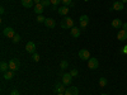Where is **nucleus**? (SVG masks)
<instances>
[{
    "mask_svg": "<svg viewBox=\"0 0 127 95\" xmlns=\"http://www.w3.org/2000/svg\"><path fill=\"white\" fill-rule=\"evenodd\" d=\"M60 25H61V28H62V29H69V28H72V27H74V20H72V18L66 17V18H64V19L61 20Z\"/></svg>",
    "mask_w": 127,
    "mask_h": 95,
    "instance_id": "f257e3e1",
    "label": "nucleus"
},
{
    "mask_svg": "<svg viewBox=\"0 0 127 95\" xmlns=\"http://www.w3.org/2000/svg\"><path fill=\"white\" fill-rule=\"evenodd\" d=\"M88 67L90 70H95V69H98L99 67V61L95 58V57H90L88 60Z\"/></svg>",
    "mask_w": 127,
    "mask_h": 95,
    "instance_id": "f03ea898",
    "label": "nucleus"
},
{
    "mask_svg": "<svg viewBox=\"0 0 127 95\" xmlns=\"http://www.w3.org/2000/svg\"><path fill=\"white\" fill-rule=\"evenodd\" d=\"M19 66H20L19 60H17V58H12V60L9 61V70H12V71H17V70L19 69Z\"/></svg>",
    "mask_w": 127,
    "mask_h": 95,
    "instance_id": "7ed1b4c3",
    "label": "nucleus"
},
{
    "mask_svg": "<svg viewBox=\"0 0 127 95\" xmlns=\"http://www.w3.org/2000/svg\"><path fill=\"white\" fill-rule=\"evenodd\" d=\"M79 58H81L83 61H88L90 58V53H89V51L85 49V48H83L79 51Z\"/></svg>",
    "mask_w": 127,
    "mask_h": 95,
    "instance_id": "20e7f679",
    "label": "nucleus"
},
{
    "mask_svg": "<svg viewBox=\"0 0 127 95\" xmlns=\"http://www.w3.org/2000/svg\"><path fill=\"white\" fill-rule=\"evenodd\" d=\"M3 34L5 37H8V38H13L15 36V32H14V29L12 27H6V28L3 29Z\"/></svg>",
    "mask_w": 127,
    "mask_h": 95,
    "instance_id": "39448f33",
    "label": "nucleus"
},
{
    "mask_svg": "<svg viewBox=\"0 0 127 95\" xmlns=\"http://www.w3.org/2000/svg\"><path fill=\"white\" fill-rule=\"evenodd\" d=\"M79 22H80V27L81 28H87L88 27V24H89V17L88 15H81L80 18H79Z\"/></svg>",
    "mask_w": 127,
    "mask_h": 95,
    "instance_id": "423d86ee",
    "label": "nucleus"
},
{
    "mask_svg": "<svg viewBox=\"0 0 127 95\" xmlns=\"http://www.w3.org/2000/svg\"><path fill=\"white\" fill-rule=\"evenodd\" d=\"M125 9V5H123V3L121 1H114L113 3V6L112 8H109V10H117V12H121V10H123Z\"/></svg>",
    "mask_w": 127,
    "mask_h": 95,
    "instance_id": "0eeeda50",
    "label": "nucleus"
},
{
    "mask_svg": "<svg viewBox=\"0 0 127 95\" xmlns=\"http://www.w3.org/2000/svg\"><path fill=\"white\" fill-rule=\"evenodd\" d=\"M26 51L28 53H36V43L34 42H28L26 45Z\"/></svg>",
    "mask_w": 127,
    "mask_h": 95,
    "instance_id": "6e6552de",
    "label": "nucleus"
},
{
    "mask_svg": "<svg viewBox=\"0 0 127 95\" xmlns=\"http://www.w3.org/2000/svg\"><path fill=\"white\" fill-rule=\"evenodd\" d=\"M64 94H65V95H79V89L76 86H70L69 89L65 90Z\"/></svg>",
    "mask_w": 127,
    "mask_h": 95,
    "instance_id": "1a4fd4ad",
    "label": "nucleus"
},
{
    "mask_svg": "<svg viewBox=\"0 0 127 95\" xmlns=\"http://www.w3.org/2000/svg\"><path fill=\"white\" fill-rule=\"evenodd\" d=\"M71 81H72L71 73H70V72H69V73H64V75H62V82L65 84V85H70Z\"/></svg>",
    "mask_w": 127,
    "mask_h": 95,
    "instance_id": "9d476101",
    "label": "nucleus"
},
{
    "mask_svg": "<svg viewBox=\"0 0 127 95\" xmlns=\"http://www.w3.org/2000/svg\"><path fill=\"white\" fill-rule=\"evenodd\" d=\"M64 85H65V84H64V82H57L56 84V85H55V93L56 94H60V93H65V86H64Z\"/></svg>",
    "mask_w": 127,
    "mask_h": 95,
    "instance_id": "9b49d317",
    "label": "nucleus"
},
{
    "mask_svg": "<svg viewBox=\"0 0 127 95\" xmlns=\"http://www.w3.org/2000/svg\"><path fill=\"white\" fill-rule=\"evenodd\" d=\"M45 25L47 27V28H55L56 27V22L52 18H46V20H45Z\"/></svg>",
    "mask_w": 127,
    "mask_h": 95,
    "instance_id": "f8f14e48",
    "label": "nucleus"
},
{
    "mask_svg": "<svg viewBox=\"0 0 127 95\" xmlns=\"http://www.w3.org/2000/svg\"><path fill=\"white\" fill-rule=\"evenodd\" d=\"M117 38H118L120 41H126V39H127V32L123 30V29H120L118 33H117Z\"/></svg>",
    "mask_w": 127,
    "mask_h": 95,
    "instance_id": "ddd939ff",
    "label": "nucleus"
},
{
    "mask_svg": "<svg viewBox=\"0 0 127 95\" xmlns=\"http://www.w3.org/2000/svg\"><path fill=\"white\" fill-rule=\"evenodd\" d=\"M122 25H123V23L120 18H116V19L112 20V27L113 28H122Z\"/></svg>",
    "mask_w": 127,
    "mask_h": 95,
    "instance_id": "4468645a",
    "label": "nucleus"
},
{
    "mask_svg": "<svg viewBox=\"0 0 127 95\" xmlns=\"http://www.w3.org/2000/svg\"><path fill=\"white\" fill-rule=\"evenodd\" d=\"M70 33H71V36L74 37V38H79V36H80V29L78 28V27H72L71 28V30H70Z\"/></svg>",
    "mask_w": 127,
    "mask_h": 95,
    "instance_id": "2eb2a0df",
    "label": "nucleus"
},
{
    "mask_svg": "<svg viewBox=\"0 0 127 95\" xmlns=\"http://www.w3.org/2000/svg\"><path fill=\"white\" fill-rule=\"evenodd\" d=\"M43 10H45V6L42 5V4H36V6H34V13H36L37 15L42 14V13H43Z\"/></svg>",
    "mask_w": 127,
    "mask_h": 95,
    "instance_id": "dca6fc26",
    "label": "nucleus"
},
{
    "mask_svg": "<svg viewBox=\"0 0 127 95\" xmlns=\"http://www.w3.org/2000/svg\"><path fill=\"white\" fill-rule=\"evenodd\" d=\"M69 6H65V5H64V6H61V8H59L57 10H59V14L60 15H66L67 13H69Z\"/></svg>",
    "mask_w": 127,
    "mask_h": 95,
    "instance_id": "f3484780",
    "label": "nucleus"
},
{
    "mask_svg": "<svg viewBox=\"0 0 127 95\" xmlns=\"http://www.w3.org/2000/svg\"><path fill=\"white\" fill-rule=\"evenodd\" d=\"M13 77H14V71L8 70L6 72H4V79L5 80H12Z\"/></svg>",
    "mask_w": 127,
    "mask_h": 95,
    "instance_id": "a211bd4d",
    "label": "nucleus"
},
{
    "mask_svg": "<svg viewBox=\"0 0 127 95\" xmlns=\"http://www.w3.org/2000/svg\"><path fill=\"white\" fill-rule=\"evenodd\" d=\"M8 69H9V62L3 61L1 63H0V71H1L3 73H4V72H6V71H8Z\"/></svg>",
    "mask_w": 127,
    "mask_h": 95,
    "instance_id": "6ab92c4d",
    "label": "nucleus"
},
{
    "mask_svg": "<svg viewBox=\"0 0 127 95\" xmlns=\"http://www.w3.org/2000/svg\"><path fill=\"white\" fill-rule=\"evenodd\" d=\"M22 5L24 8H32L33 6V0H22Z\"/></svg>",
    "mask_w": 127,
    "mask_h": 95,
    "instance_id": "aec40b11",
    "label": "nucleus"
},
{
    "mask_svg": "<svg viewBox=\"0 0 127 95\" xmlns=\"http://www.w3.org/2000/svg\"><path fill=\"white\" fill-rule=\"evenodd\" d=\"M50 1H51L52 9H54V10H56V9H59V8H57V5H59L60 3H62V0H50Z\"/></svg>",
    "mask_w": 127,
    "mask_h": 95,
    "instance_id": "412c9836",
    "label": "nucleus"
},
{
    "mask_svg": "<svg viewBox=\"0 0 127 95\" xmlns=\"http://www.w3.org/2000/svg\"><path fill=\"white\" fill-rule=\"evenodd\" d=\"M105 85H107V79H105V77H100L99 79V86L104 88Z\"/></svg>",
    "mask_w": 127,
    "mask_h": 95,
    "instance_id": "4be33fe9",
    "label": "nucleus"
},
{
    "mask_svg": "<svg viewBox=\"0 0 127 95\" xmlns=\"http://www.w3.org/2000/svg\"><path fill=\"white\" fill-rule=\"evenodd\" d=\"M45 20H46V18L42 15V14L37 15V22H38V23H45Z\"/></svg>",
    "mask_w": 127,
    "mask_h": 95,
    "instance_id": "5701e85b",
    "label": "nucleus"
},
{
    "mask_svg": "<svg viewBox=\"0 0 127 95\" xmlns=\"http://www.w3.org/2000/svg\"><path fill=\"white\" fill-rule=\"evenodd\" d=\"M67 66H69V62L67 61H65V60L61 61V63H60V67L61 69H67Z\"/></svg>",
    "mask_w": 127,
    "mask_h": 95,
    "instance_id": "b1692460",
    "label": "nucleus"
},
{
    "mask_svg": "<svg viewBox=\"0 0 127 95\" xmlns=\"http://www.w3.org/2000/svg\"><path fill=\"white\" fill-rule=\"evenodd\" d=\"M20 39H22V38H20V36H19V34H15V36L12 38V41L14 42V43H18V42H20Z\"/></svg>",
    "mask_w": 127,
    "mask_h": 95,
    "instance_id": "393cba45",
    "label": "nucleus"
},
{
    "mask_svg": "<svg viewBox=\"0 0 127 95\" xmlns=\"http://www.w3.org/2000/svg\"><path fill=\"white\" fill-rule=\"evenodd\" d=\"M41 4L43 5L45 8H47V6H50V5H51V1H50V0H42Z\"/></svg>",
    "mask_w": 127,
    "mask_h": 95,
    "instance_id": "a878e982",
    "label": "nucleus"
},
{
    "mask_svg": "<svg viewBox=\"0 0 127 95\" xmlns=\"http://www.w3.org/2000/svg\"><path fill=\"white\" fill-rule=\"evenodd\" d=\"M62 3H64V5H65V6H71L72 0H62Z\"/></svg>",
    "mask_w": 127,
    "mask_h": 95,
    "instance_id": "bb28decb",
    "label": "nucleus"
},
{
    "mask_svg": "<svg viewBox=\"0 0 127 95\" xmlns=\"http://www.w3.org/2000/svg\"><path fill=\"white\" fill-rule=\"evenodd\" d=\"M70 73H71V76H72V77H75V76H78V73H79V72H78L76 69H72V70L70 71Z\"/></svg>",
    "mask_w": 127,
    "mask_h": 95,
    "instance_id": "cd10ccee",
    "label": "nucleus"
},
{
    "mask_svg": "<svg viewBox=\"0 0 127 95\" xmlns=\"http://www.w3.org/2000/svg\"><path fill=\"white\" fill-rule=\"evenodd\" d=\"M32 58H33V61H34V62H38V61H39V55L33 53V57H32Z\"/></svg>",
    "mask_w": 127,
    "mask_h": 95,
    "instance_id": "c85d7f7f",
    "label": "nucleus"
},
{
    "mask_svg": "<svg viewBox=\"0 0 127 95\" xmlns=\"http://www.w3.org/2000/svg\"><path fill=\"white\" fill-rule=\"evenodd\" d=\"M10 95H20L18 90H12V93H10Z\"/></svg>",
    "mask_w": 127,
    "mask_h": 95,
    "instance_id": "c756f323",
    "label": "nucleus"
},
{
    "mask_svg": "<svg viewBox=\"0 0 127 95\" xmlns=\"http://www.w3.org/2000/svg\"><path fill=\"white\" fill-rule=\"evenodd\" d=\"M122 29L127 32V23H123V25H122Z\"/></svg>",
    "mask_w": 127,
    "mask_h": 95,
    "instance_id": "7c9ffc66",
    "label": "nucleus"
},
{
    "mask_svg": "<svg viewBox=\"0 0 127 95\" xmlns=\"http://www.w3.org/2000/svg\"><path fill=\"white\" fill-rule=\"evenodd\" d=\"M122 52H123V53H126V55H127V46H125V47H123Z\"/></svg>",
    "mask_w": 127,
    "mask_h": 95,
    "instance_id": "2f4dec72",
    "label": "nucleus"
},
{
    "mask_svg": "<svg viewBox=\"0 0 127 95\" xmlns=\"http://www.w3.org/2000/svg\"><path fill=\"white\" fill-rule=\"evenodd\" d=\"M41 1H42V0H33L34 4H41Z\"/></svg>",
    "mask_w": 127,
    "mask_h": 95,
    "instance_id": "473e14b6",
    "label": "nucleus"
},
{
    "mask_svg": "<svg viewBox=\"0 0 127 95\" xmlns=\"http://www.w3.org/2000/svg\"><path fill=\"white\" fill-rule=\"evenodd\" d=\"M4 12H5V9L1 6V8H0V13H1V14H4Z\"/></svg>",
    "mask_w": 127,
    "mask_h": 95,
    "instance_id": "72a5a7b5",
    "label": "nucleus"
},
{
    "mask_svg": "<svg viewBox=\"0 0 127 95\" xmlns=\"http://www.w3.org/2000/svg\"><path fill=\"white\" fill-rule=\"evenodd\" d=\"M121 1H122V3L125 4V3H127V0H121Z\"/></svg>",
    "mask_w": 127,
    "mask_h": 95,
    "instance_id": "f704fd0d",
    "label": "nucleus"
},
{
    "mask_svg": "<svg viewBox=\"0 0 127 95\" xmlns=\"http://www.w3.org/2000/svg\"><path fill=\"white\" fill-rule=\"evenodd\" d=\"M57 95H65V94H64V93H60V94H57Z\"/></svg>",
    "mask_w": 127,
    "mask_h": 95,
    "instance_id": "c9c22d12",
    "label": "nucleus"
},
{
    "mask_svg": "<svg viewBox=\"0 0 127 95\" xmlns=\"http://www.w3.org/2000/svg\"><path fill=\"white\" fill-rule=\"evenodd\" d=\"M102 95H107V94H102Z\"/></svg>",
    "mask_w": 127,
    "mask_h": 95,
    "instance_id": "e433bc0d",
    "label": "nucleus"
},
{
    "mask_svg": "<svg viewBox=\"0 0 127 95\" xmlns=\"http://www.w3.org/2000/svg\"><path fill=\"white\" fill-rule=\"evenodd\" d=\"M113 1H117V0H113Z\"/></svg>",
    "mask_w": 127,
    "mask_h": 95,
    "instance_id": "4c0bfd02",
    "label": "nucleus"
},
{
    "mask_svg": "<svg viewBox=\"0 0 127 95\" xmlns=\"http://www.w3.org/2000/svg\"><path fill=\"white\" fill-rule=\"evenodd\" d=\"M126 12H127V8H126Z\"/></svg>",
    "mask_w": 127,
    "mask_h": 95,
    "instance_id": "58836bf2",
    "label": "nucleus"
},
{
    "mask_svg": "<svg viewBox=\"0 0 127 95\" xmlns=\"http://www.w3.org/2000/svg\"><path fill=\"white\" fill-rule=\"evenodd\" d=\"M126 95H127V94H126Z\"/></svg>",
    "mask_w": 127,
    "mask_h": 95,
    "instance_id": "ea45409f",
    "label": "nucleus"
}]
</instances>
